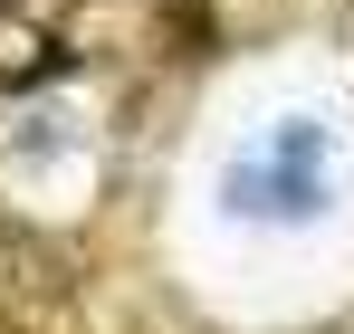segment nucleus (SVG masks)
<instances>
[{"label":"nucleus","instance_id":"f257e3e1","mask_svg":"<svg viewBox=\"0 0 354 334\" xmlns=\"http://www.w3.org/2000/svg\"><path fill=\"white\" fill-rule=\"evenodd\" d=\"M0 334H77V306H67V258L19 229L0 210Z\"/></svg>","mask_w":354,"mask_h":334},{"label":"nucleus","instance_id":"f03ea898","mask_svg":"<svg viewBox=\"0 0 354 334\" xmlns=\"http://www.w3.org/2000/svg\"><path fill=\"white\" fill-rule=\"evenodd\" d=\"M67 48L48 29H19V19H0V86H39V77H58Z\"/></svg>","mask_w":354,"mask_h":334}]
</instances>
